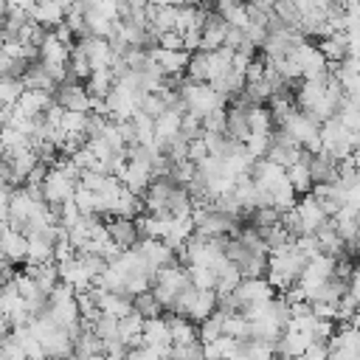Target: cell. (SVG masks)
I'll list each match as a JSON object with an SVG mask.
<instances>
[{"mask_svg":"<svg viewBox=\"0 0 360 360\" xmlns=\"http://www.w3.org/2000/svg\"><path fill=\"white\" fill-rule=\"evenodd\" d=\"M177 96H180V101H183L186 112H188V115H197L200 121H202L211 110L225 107V101H222V98H219L208 84L188 82L186 76H183V79H180V84H177Z\"/></svg>","mask_w":360,"mask_h":360,"instance_id":"1","label":"cell"},{"mask_svg":"<svg viewBox=\"0 0 360 360\" xmlns=\"http://www.w3.org/2000/svg\"><path fill=\"white\" fill-rule=\"evenodd\" d=\"M39 188H42L45 205H62V202H70V200H73L76 183H70V180H68L65 174H59L56 169H48Z\"/></svg>","mask_w":360,"mask_h":360,"instance_id":"2","label":"cell"},{"mask_svg":"<svg viewBox=\"0 0 360 360\" xmlns=\"http://www.w3.org/2000/svg\"><path fill=\"white\" fill-rule=\"evenodd\" d=\"M248 177L253 180V186H256L259 191H267V194L278 191V188L287 183V172H284L281 166H276V163H267V160H253Z\"/></svg>","mask_w":360,"mask_h":360,"instance_id":"3","label":"cell"},{"mask_svg":"<svg viewBox=\"0 0 360 360\" xmlns=\"http://www.w3.org/2000/svg\"><path fill=\"white\" fill-rule=\"evenodd\" d=\"M53 104H59L65 112H90V96L84 90V84H59L53 93Z\"/></svg>","mask_w":360,"mask_h":360,"instance_id":"4","label":"cell"},{"mask_svg":"<svg viewBox=\"0 0 360 360\" xmlns=\"http://www.w3.org/2000/svg\"><path fill=\"white\" fill-rule=\"evenodd\" d=\"M141 346L149 349V352H155V354L163 360V354H166L169 346H172V343H169V326H166L163 315H160V318H152V321H143Z\"/></svg>","mask_w":360,"mask_h":360,"instance_id":"5","label":"cell"},{"mask_svg":"<svg viewBox=\"0 0 360 360\" xmlns=\"http://www.w3.org/2000/svg\"><path fill=\"white\" fill-rule=\"evenodd\" d=\"M233 301L245 309L248 304H256V301H267V298H273V290H270V284L264 281V278H239V284L233 287Z\"/></svg>","mask_w":360,"mask_h":360,"instance_id":"6","label":"cell"},{"mask_svg":"<svg viewBox=\"0 0 360 360\" xmlns=\"http://www.w3.org/2000/svg\"><path fill=\"white\" fill-rule=\"evenodd\" d=\"M225 31H228V25L214 14V8H208V14L202 20V28H200V51L202 53L219 51L222 42H225Z\"/></svg>","mask_w":360,"mask_h":360,"instance_id":"7","label":"cell"},{"mask_svg":"<svg viewBox=\"0 0 360 360\" xmlns=\"http://www.w3.org/2000/svg\"><path fill=\"white\" fill-rule=\"evenodd\" d=\"M79 48H82V53L87 56L90 73H93V70H110V65H112V48L107 45V39L87 37V39H79Z\"/></svg>","mask_w":360,"mask_h":360,"instance_id":"8","label":"cell"},{"mask_svg":"<svg viewBox=\"0 0 360 360\" xmlns=\"http://www.w3.org/2000/svg\"><path fill=\"white\" fill-rule=\"evenodd\" d=\"M295 214H298L301 231H304V233H312V236H315V231H321V228L329 222V217L318 208V202H315L309 194L301 197V200H295Z\"/></svg>","mask_w":360,"mask_h":360,"instance_id":"9","label":"cell"},{"mask_svg":"<svg viewBox=\"0 0 360 360\" xmlns=\"http://www.w3.org/2000/svg\"><path fill=\"white\" fill-rule=\"evenodd\" d=\"M104 231L110 236V242H115L121 250H129L141 236L135 228V219H124V217H110L104 219Z\"/></svg>","mask_w":360,"mask_h":360,"instance_id":"10","label":"cell"},{"mask_svg":"<svg viewBox=\"0 0 360 360\" xmlns=\"http://www.w3.org/2000/svg\"><path fill=\"white\" fill-rule=\"evenodd\" d=\"M53 104V93H39V90H22L17 104H14V112L25 115V118H39L48 107Z\"/></svg>","mask_w":360,"mask_h":360,"instance_id":"11","label":"cell"},{"mask_svg":"<svg viewBox=\"0 0 360 360\" xmlns=\"http://www.w3.org/2000/svg\"><path fill=\"white\" fill-rule=\"evenodd\" d=\"M56 273H59V284H68L73 292H82V290H87L93 284L90 273L82 267V262L76 256L68 259V262H62V264H56Z\"/></svg>","mask_w":360,"mask_h":360,"instance_id":"12","label":"cell"},{"mask_svg":"<svg viewBox=\"0 0 360 360\" xmlns=\"http://www.w3.org/2000/svg\"><path fill=\"white\" fill-rule=\"evenodd\" d=\"M25 248H28L25 233L11 231L6 225V231L0 236V259H6L8 264H25Z\"/></svg>","mask_w":360,"mask_h":360,"instance_id":"13","label":"cell"},{"mask_svg":"<svg viewBox=\"0 0 360 360\" xmlns=\"http://www.w3.org/2000/svg\"><path fill=\"white\" fill-rule=\"evenodd\" d=\"M118 183L124 186V191L135 194V197H143V191L149 188L152 183V174H149V166H141V163H127Z\"/></svg>","mask_w":360,"mask_h":360,"instance_id":"14","label":"cell"},{"mask_svg":"<svg viewBox=\"0 0 360 360\" xmlns=\"http://www.w3.org/2000/svg\"><path fill=\"white\" fill-rule=\"evenodd\" d=\"M163 321L169 326V343L172 346H188L197 340V323H191L188 318L169 312V315H163Z\"/></svg>","mask_w":360,"mask_h":360,"instance_id":"15","label":"cell"},{"mask_svg":"<svg viewBox=\"0 0 360 360\" xmlns=\"http://www.w3.org/2000/svg\"><path fill=\"white\" fill-rule=\"evenodd\" d=\"M307 172H309L312 186H318V183H335L338 180V160H332L323 152L309 155L307 158Z\"/></svg>","mask_w":360,"mask_h":360,"instance_id":"16","label":"cell"},{"mask_svg":"<svg viewBox=\"0 0 360 360\" xmlns=\"http://www.w3.org/2000/svg\"><path fill=\"white\" fill-rule=\"evenodd\" d=\"M22 273L34 281L37 292H42V295H51V292L56 290V284H59L56 264H25V267H22Z\"/></svg>","mask_w":360,"mask_h":360,"instance_id":"17","label":"cell"},{"mask_svg":"<svg viewBox=\"0 0 360 360\" xmlns=\"http://www.w3.org/2000/svg\"><path fill=\"white\" fill-rule=\"evenodd\" d=\"M68 11H70V3H39L31 11V22L42 25L45 31H51L53 25H59L65 20Z\"/></svg>","mask_w":360,"mask_h":360,"instance_id":"18","label":"cell"},{"mask_svg":"<svg viewBox=\"0 0 360 360\" xmlns=\"http://www.w3.org/2000/svg\"><path fill=\"white\" fill-rule=\"evenodd\" d=\"M214 309H217V295H214V290H194V295H191V301H188V309H186V318H188L191 323H200V321H205L208 315H214Z\"/></svg>","mask_w":360,"mask_h":360,"instance_id":"19","label":"cell"},{"mask_svg":"<svg viewBox=\"0 0 360 360\" xmlns=\"http://www.w3.org/2000/svg\"><path fill=\"white\" fill-rule=\"evenodd\" d=\"M315 48L321 51V56H323L326 65H340L346 56H354V53L349 51V45H346V37H343V34H332V37H326V39H318Z\"/></svg>","mask_w":360,"mask_h":360,"instance_id":"20","label":"cell"},{"mask_svg":"<svg viewBox=\"0 0 360 360\" xmlns=\"http://www.w3.org/2000/svg\"><path fill=\"white\" fill-rule=\"evenodd\" d=\"M194 233V225H191V217H180V219H169V225H166V236L160 239L172 253L177 250V248H183L186 245V239Z\"/></svg>","mask_w":360,"mask_h":360,"instance_id":"21","label":"cell"},{"mask_svg":"<svg viewBox=\"0 0 360 360\" xmlns=\"http://www.w3.org/2000/svg\"><path fill=\"white\" fill-rule=\"evenodd\" d=\"M225 135L236 143H245V138L250 135L248 129V110L242 107H228L225 110Z\"/></svg>","mask_w":360,"mask_h":360,"instance_id":"22","label":"cell"},{"mask_svg":"<svg viewBox=\"0 0 360 360\" xmlns=\"http://www.w3.org/2000/svg\"><path fill=\"white\" fill-rule=\"evenodd\" d=\"M20 84H22V90H39V93H51V90H56V84H53L51 76L45 73L42 62H31V65L25 68Z\"/></svg>","mask_w":360,"mask_h":360,"instance_id":"23","label":"cell"},{"mask_svg":"<svg viewBox=\"0 0 360 360\" xmlns=\"http://www.w3.org/2000/svg\"><path fill=\"white\" fill-rule=\"evenodd\" d=\"M141 332H143V318L135 312L127 318H118V340L124 349H138L141 346Z\"/></svg>","mask_w":360,"mask_h":360,"instance_id":"24","label":"cell"},{"mask_svg":"<svg viewBox=\"0 0 360 360\" xmlns=\"http://www.w3.org/2000/svg\"><path fill=\"white\" fill-rule=\"evenodd\" d=\"M98 312L112 315V318H127V315H132V298L121 295V292H101Z\"/></svg>","mask_w":360,"mask_h":360,"instance_id":"25","label":"cell"},{"mask_svg":"<svg viewBox=\"0 0 360 360\" xmlns=\"http://www.w3.org/2000/svg\"><path fill=\"white\" fill-rule=\"evenodd\" d=\"M214 14L228 25V28H239V31H245V25H248V17H245V3H233V0H222V3H217V8H214Z\"/></svg>","mask_w":360,"mask_h":360,"instance_id":"26","label":"cell"},{"mask_svg":"<svg viewBox=\"0 0 360 360\" xmlns=\"http://www.w3.org/2000/svg\"><path fill=\"white\" fill-rule=\"evenodd\" d=\"M315 239H318V248H321L323 256H329V259H340V256H343V242H340V236H338L332 219H329L321 231H315Z\"/></svg>","mask_w":360,"mask_h":360,"instance_id":"27","label":"cell"},{"mask_svg":"<svg viewBox=\"0 0 360 360\" xmlns=\"http://www.w3.org/2000/svg\"><path fill=\"white\" fill-rule=\"evenodd\" d=\"M37 53H39V62H45V65H68L70 48L59 45V42L51 37V31H48V34H45V42L37 48Z\"/></svg>","mask_w":360,"mask_h":360,"instance_id":"28","label":"cell"},{"mask_svg":"<svg viewBox=\"0 0 360 360\" xmlns=\"http://www.w3.org/2000/svg\"><path fill=\"white\" fill-rule=\"evenodd\" d=\"M112 87H115V76H112L110 70H93V73L87 76V84H84L87 96H90V98H101V101L110 96Z\"/></svg>","mask_w":360,"mask_h":360,"instance_id":"29","label":"cell"},{"mask_svg":"<svg viewBox=\"0 0 360 360\" xmlns=\"http://www.w3.org/2000/svg\"><path fill=\"white\" fill-rule=\"evenodd\" d=\"M284 326L276 323L273 318H262V321H250V340H259V343H276L281 338Z\"/></svg>","mask_w":360,"mask_h":360,"instance_id":"30","label":"cell"},{"mask_svg":"<svg viewBox=\"0 0 360 360\" xmlns=\"http://www.w3.org/2000/svg\"><path fill=\"white\" fill-rule=\"evenodd\" d=\"M309 158V155H307ZM287 183H290V188H292V194L298 197H307L309 194V188H312V180H309V172H307V160H298V163H292L290 169H287Z\"/></svg>","mask_w":360,"mask_h":360,"instance_id":"31","label":"cell"},{"mask_svg":"<svg viewBox=\"0 0 360 360\" xmlns=\"http://www.w3.org/2000/svg\"><path fill=\"white\" fill-rule=\"evenodd\" d=\"M183 76L188 82H197V84H208V56L202 51L197 53H188V62H186V70Z\"/></svg>","mask_w":360,"mask_h":360,"instance_id":"32","label":"cell"},{"mask_svg":"<svg viewBox=\"0 0 360 360\" xmlns=\"http://www.w3.org/2000/svg\"><path fill=\"white\" fill-rule=\"evenodd\" d=\"M132 312H135L138 318H143V321H152V318H160V315H163L160 304L155 301V295H152L149 290L132 295Z\"/></svg>","mask_w":360,"mask_h":360,"instance_id":"33","label":"cell"},{"mask_svg":"<svg viewBox=\"0 0 360 360\" xmlns=\"http://www.w3.org/2000/svg\"><path fill=\"white\" fill-rule=\"evenodd\" d=\"M225 318H228V315H222V312L214 309V315H208L205 321L197 323V340H200V343H211V340L222 338V321H225Z\"/></svg>","mask_w":360,"mask_h":360,"instance_id":"34","label":"cell"},{"mask_svg":"<svg viewBox=\"0 0 360 360\" xmlns=\"http://www.w3.org/2000/svg\"><path fill=\"white\" fill-rule=\"evenodd\" d=\"M273 14H276V20H278L284 28L298 31L301 14H298V8H295V0H276V3H273Z\"/></svg>","mask_w":360,"mask_h":360,"instance_id":"35","label":"cell"},{"mask_svg":"<svg viewBox=\"0 0 360 360\" xmlns=\"http://www.w3.org/2000/svg\"><path fill=\"white\" fill-rule=\"evenodd\" d=\"M222 335L236 340V343H248L250 340V323L242 318V315H228L222 321Z\"/></svg>","mask_w":360,"mask_h":360,"instance_id":"36","label":"cell"},{"mask_svg":"<svg viewBox=\"0 0 360 360\" xmlns=\"http://www.w3.org/2000/svg\"><path fill=\"white\" fill-rule=\"evenodd\" d=\"M248 129L256 135H270L273 132V121L267 107H248Z\"/></svg>","mask_w":360,"mask_h":360,"instance_id":"37","label":"cell"},{"mask_svg":"<svg viewBox=\"0 0 360 360\" xmlns=\"http://www.w3.org/2000/svg\"><path fill=\"white\" fill-rule=\"evenodd\" d=\"M186 278H188V284L194 290H214V284H217L214 270L211 267H197V264H188L186 267Z\"/></svg>","mask_w":360,"mask_h":360,"instance_id":"38","label":"cell"},{"mask_svg":"<svg viewBox=\"0 0 360 360\" xmlns=\"http://www.w3.org/2000/svg\"><path fill=\"white\" fill-rule=\"evenodd\" d=\"M295 194H292V188H290V183H284L278 191H273L270 194V205L278 211V214H284V211H290V208H295Z\"/></svg>","mask_w":360,"mask_h":360,"instance_id":"39","label":"cell"},{"mask_svg":"<svg viewBox=\"0 0 360 360\" xmlns=\"http://www.w3.org/2000/svg\"><path fill=\"white\" fill-rule=\"evenodd\" d=\"M177 135H180L183 141H194V138H200V135H202V121H200L197 115L183 112V115H180V129H177Z\"/></svg>","mask_w":360,"mask_h":360,"instance_id":"40","label":"cell"},{"mask_svg":"<svg viewBox=\"0 0 360 360\" xmlns=\"http://www.w3.org/2000/svg\"><path fill=\"white\" fill-rule=\"evenodd\" d=\"M242 146H245V152H248L253 160H262L264 152H267V146H270V135H256V132H250Z\"/></svg>","mask_w":360,"mask_h":360,"instance_id":"41","label":"cell"},{"mask_svg":"<svg viewBox=\"0 0 360 360\" xmlns=\"http://www.w3.org/2000/svg\"><path fill=\"white\" fill-rule=\"evenodd\" d=\"M202 132L225 135V107H217V110H211V112L202 118Z\"/></svg>","mask_w":360,"mask_h":360,"instance_id":"42","label":"cell"},{"mask_svg":"<svg viewBox=\"0 0 360 360\" xmlns=\"http://www.w3.org/2000/svg\"><path fill=\"white\" fill-rule=\"evenodd\" d=\"M20 93H22V84L17 79H0V104L14 107L17 98H20Z\"/></svg>","mask_w":360,"mask_h":360,"instance_id":"43","label":"cell"},{"mask_svg":"<svg viewBox=\"0 0 360 360\" xmlns=\"http://www.w3.org/2000/svg\"><path fill=\"white\" fill-rule=\"evenodd\" d=\"M84 124H87V115H82V112H65L62 115V124H59V132L84 135Z\"/></svg>","mask_w":360,"mask_h":360,"instance_id":"44","label":"cell"},{"mask_svg":"<svg viewBox=\"0 0 360 360\" xmlns=\"http://www.w3.org/2000/svg\"><path fill=\"white\" fill-rule=\"evenodd\" d=\"M208 158V149H205V143H202V138H194V141H188V146H186V160L188 163H200V160H205Z\"/></svg>","mask_w":360,"mask_h":360,"instance_id":"45","label":"cell"},{"mask_svg":"<svg viewBox=\"0 0 360 360\" xmlns=\"http://www.w3.org/2000/svg\"><path fill=\"white\" fill-rule=\"evenodd\" d=\"M70 160H73V166H76L79 172H93V169H96V158L90 155V149H87V146H82L79 152H73V155H70Z\"/></svg>","mask_w":360,"mask_h":360,"instance_id":"46","label":"cell"},{"mask_svg":"<svg viewBox=\"0 0 360 360\" xmlns=\"http://www.w3.org/2000/svg\"><path fill=\"white\" fill-rule=\"evenodd\" d=\"M158 48H163V51H183V37L177 31H166V34L158 37Z\"/></svg>","mask_w":360,"mask_h":360,"instance_id":"47","label":"cell"},{"mask_svg":"<svg viewBox=\"0 0 360 360\" xmlns=\"http://www.w3.org/2000/svg\"><path fill=\"white\" fill-rule=\"evenodd\" d=\"M73 256H76V250L70 248L68 239H56V242H53V264H62V262H68V259H73Z\"/></svg>","mask_w":360,"mask_h":360,"instance_id":"48","label":"cell"},{"mask_svg":"<svg viewBox=\"0 0 360 360\" xmlns=\"http://www.w3.org/2000/svg\"><path fill=\"white\" fill-rule=\"evenodd\" d=\"M115 129H118L124 146H135V143H138V135H135V124H132V121H118Z\"/></svg>","mask_w":360,"mask_h":360,"instance_id":"49","label":"cell"},{"mask_svg":"<svg viewBox=\"0 0 360 360\" xmlns=\"http://www.w3.org/2000/svg\"><path fill=\"white\" fill-rule=\"evenodd\" d=\"M298 360H329V349L326 343H309Z\"/></svg>","mask_w":360,"mask_h":360,"instance_id":"50","label":"cell"},{"mask_svg":"<svg viewBox=\"0 0 360 360\" xmlns=\"http://www.w3.org/2000/svg\"><path fill=\"white\" fill-rule=\"evenodd\" d=\"M183 51H186V53H188V51H191V53L200 51V31H186V34H183Z\"/></svg>","mask_w":360,"mask_h":360,"instance_id":"51","label":"cell"},{"mask_svg":"<svg viewBox=\"0 0 360 360\" xmlns=\"http://www.w3.org/2000/svg\"><path fill=\"white\" fill-rule=\"evenodd\" d=\"M8 197H11V188H8V186H0V222H6V214H8Z\"/></svg>","mask_w":360,"mask_h":360,"instance_id":"52","label":"cell"},{"mask_svg":"<svg viewBox=\"0 0 360 360\" xmlns=\"http://www.w3.org/2000/svg\"><path fill=\"white\" fill-rule=\"evenodd\" d=\"M0 186H3V180H0Z\"/></svg>","mask_w":360,"mask_h":360,"instance_id":"53","label":"cell"}]
</instances>
